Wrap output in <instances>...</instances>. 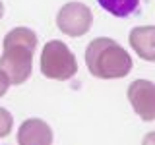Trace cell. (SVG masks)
Instances as JSON below:
<instances>
[{
    "label": "cell",
    "instance_id": "cell-1",
    "mask_svg": "<svg viewBox=\"0 0 155 145\" xmlns=\"http://www.w3.org/2000/svg\"><path fill=\"white\" fill-rule=\"evenodd\" d=\"M39 39L29 27H14L4 37V50L0 56V70L8 76L12 85H21L31 77L33 52Z\"/></svg>",
    "mask_w": 155,
    "mask_h": 145
},
{
    "label": "cell",
    "instance_id": "cell-2",
    "mask_svg": "<svg viewBox=\"0 0 155 145\" xmlns=\"http://www.w3.org/2000/svg\"><path fill=\"white\" fill-rule=\"evenodd\" d=\"M85 66L99 79H120L132 72V56L110 37H97L85 48Z\"/></svg>",
    "mask_w": 155,
    "mask_h": 145
},
{
    "label": "cell",
    "instance_id": "cell-3",
    "mask_svg": "<svg viewBox=\"0 0 155 145\" xmlns=\"http://www.w3.org/2000/svg\"><path fill=\"white\" fill-rule=\"evenodd\" d=\"M78 72V60L70 47L62 41H48L41 50V74L48 79L66 81Z\"/></svg>",
    "mask_w": 155,
    "mask_h": 145
},
{
    "label": "cell",
    "instance_id": "cell-4",
    "mask_svg": "<svg viewBox=\"0 0 155 145\" xmlns=\"http://www.w3.org/2000/svg\"><path fill=\"white\" fill-rule=\"evenodd\" d=\"M93 14L81 2H68L56 14V27L68 37H84L91 29Z\"/></svg>",
    "mask_w": 155,
    "mask_h": 145
},
{
    "label": "cell",
    "instance_id": "cell-5",
    "mask_svg": "<svg viewBox=\"0 0 155 145\" xmlns=\"http://www.w3.org/2000/svg\"><path fill=\"white\" fill-rule=\"evenodd\" d=\"M128 101L143 122L155 120V83L149 79H134L128 85Z\"/></svg>",
    "mask_w": 155,
    "mask_h": 145
},
{
    "label": "cell",
    "instance_id": "cell-6",
    "mask_svg": "<svg viewBox=\"0 0 155 145\" xmlns=\"http://www.w3.org/2000/svg\"><path fill=\"white\" fill-rule=\"evenodd\" d=\"M18 145H52V130L41 118H27L18 130Z\"/></svg>",
    "mask_w": 155,
    "mask_h": 145
},
{
    "label": "cell",
    "instance_id": "cell-7",
    "mask_svg": "<svg viewBox=\"0 0 155 145\" xmlns=\"http://www.w3.org/2000/svg\"><path fill=\"white\" fill-rule=\"evenodd\" d=\"M130 47L145 62H155V25H138L128 35Z\"/></svg>",
    "mask_w": 155,
    "mask_h": 145
},
{
    "label": "cell",
    "instance_id": "cell-8",
    "mask_svg": "<svg viewBox=\"0 0 155 145\" xmlns=\"http://www.w3.org/2000/svg\"><path fill=\"white\" fill-rule=\"evenodd\" d=\"M97 2L114 18H130L140 10V0H97Z\"/></svg>",
    "mask_w": 155,
    "mask_h": 145
},
{
    "label": "cell",
    "instance_id": "cell-9",
    "mask_svg": "<svg viewBox=\"0 0 155 145\" xmlns=\"http://www.w3.org/2000/svg\"><path fill=\"white\" fill-rule=\"evenodd\" d=\"M12 126H14V118L10 114V110L0 108V137H6L12 132Z\"/></svg>",
    "mask_w": 155,
    "mask_h": 145
},
{
    "label": "cell",
    "instance_id": "cell-10",
    "mask_svg": "<svg viewBox=\"0 0 155 145\" xmlns=\"http://www.w3.org/2000/svg\"><path fill=\"white\" fill-rule=\"evenodd\" d=\"M10 85H12V83H10L8 76L4 74L2 70H0V97H4V95L8 93V87H10Z\"/></svg>",
    "mask_w": 155,
    "mask_h": 145
},
{
    "label": "cell",
    "instance_id": "cell-11",
    "mask_svg": "<svg viewBox=\"0 0 155 145\" xmlns=\"http://www.w3.org/2000/svg\"><path fill=\"white\" fill-rule=\"evenodd\" d=\"M142 145H155V132H149L143 135V141Z\"/></svg>",
    "mask_w": 155,
    "mask_h": 145
},
{
    "label": "cell",
    "instance_id": "cell-12",
    "mask_svg": "<svg viewBox=\"0 0 155 145\" xmlns=\"http://www.w3.org/2000/svg\"><path fill=\"white\" fill-rule=\"evenodd\" d=\"M4 18V4H2V0H0V19Z\"/></svg>",
    "mask_w": 155,
    "mask_h": 145
}]
</instances>
